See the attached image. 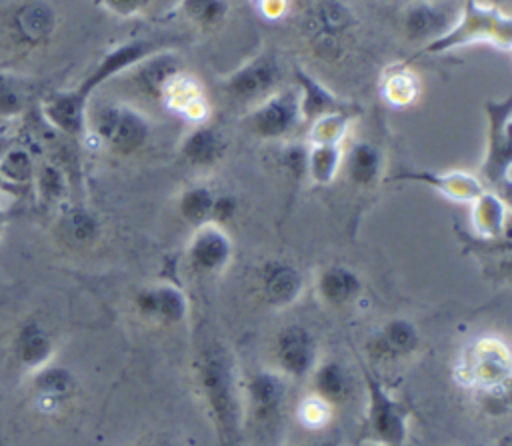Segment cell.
I'll return each mask as SVG.
<instances>
[{"instance_id": "1", "label": "cell", "mask_w": 512, "mask_h": 446, "mask_svg": "<svg viewBox=\"0 0 512 446\" xmlns=\"http://www.w3.org/2000/svg\"><path fill=\"white\" fill-rule=\"evenodd\" d=\"M56 32V12L42 0H20L0 16V46L10 56H30Z\"/></svg>"}, {"instance_id": "2", "label": "cell", "mask_w": 512, "mask_h": 446, "mask_svg": "<svg viewBox=\"0 0 512 446\" xmlns=\"http://www.w3.org/2000/svg\"><path fill=\"white\" fill-rule=\"evenodd\" d=\"M200 378L206 398L212 404V410L218 414L224 426H230L236 418V388L230 366L226 356L222 358L220 352L206 350L200 364Z\"/></svg>"}, {"instance_id": "3", "label": "cell", "mask_w": 512, "mask_h": 446, "mask_svg": "<svg viewBox=\"0 0 512 446\" xmlns=\"http://www.w3.org/2000/svg\"><path fill=\"white\" fill-rule=\"evenodd\" d=\"M96 132L116 150L130 152L146 138V122L130 108L106 106L96 116Z\"/></svg>"}, {"instance_id": "4", "label": "cell", "mask_w": 512, "mask_h": 446, "mask_svg": "<svg viewBox=\"0 0 512 446\" xmlns=\"http://www.w3.org/2000/svg\"><path fill=\"white\" fill-rule=\"evenodd\" d=\"M276 356L280 366L292 376H304L316 368V342L310 332L300 326H290L278 334Z\"/></svg>"}, {"instance_id": "5", "label": "cell", "mask_w": 512, "mask_h": 446, "mask_svg": "<svg viewBox=\"0 0 512 446\" xmlns=\"http://www.w3.org/2000/svg\"><path fill=\"white\" fill-rule=\"evenodd\" d=\"M508 350L498 340H482L474 346L470 358V378L488 390L504 386L508 380Z\"/></svg>"}, {"instance_id": "6", "label": "cell", "mask_w": 512, "mask_h": 446, "mask_svg": "<svg viewBox=\"0 0 512 446\" xmlns=\"http://www.w3.org/2000/svg\"><path fill=\"white\" fill-rule=\"evenodd\" d=\"M190 258L202 272H216L224 268L230 258L228 238L216 226H204L192 240Z\"/></svg>"}, {"instance_id": "7", "label": "cell", "mask_w": 512, "mask_h": 446, "mask_svg": "<svg viewBox=\"0 0 512 446\" xmlns=\"http://www.w3.org/2000/svg\"><path fill=\"white\" fill-rule=\"evenodd\" d=\"M296 118V98L288 94L274 96L266 100L254 114L252 124L264 136H280L294 124Z\"/></svg>"}, {"instance_id": "8", "label": "cell", "mask_w": 512, "mask_h": 446, "mask_svg": "<svg viewBox=\"0 0 512 446\" xmlns=\"http://www.w3.org/2000/svg\"><path fill=\"white\" fill-rule=\"evenodd\" d=\"M284 384L276 374L260 372L248 384V400L258 418H274L284 400Z\"/></svg>"}, {"instance_id": "9", "label": "cell", "mask_w": 512, "mask_h": 446, "mask_svg": "<svg viewBox=\"0 0 512 446\" xmlns=\"http://www.w3.org/2000/svg\"><path fill=\"white\" fill-rule=\"evenodd\" d=\"M276 66L270 60H256L246 64L230 78V90L238 98H254L264 94L276 82Z\"/></svg>"}, {"instance_id": "10", "label": "cell", "mask_w": 512, "mask_h": 446, "mask_svg": "<svg viewBox=\"0 0 512 446\" xmlns=\"http://www.w3.org/2000/svg\"><path fill=\"white\" fill-rule=\"evenodd\" d=\"M138 306L146 316L162 320H180L186 312L184 296L172 286L146 290L138 296Z\"/></svg>"}, {"instance_id": "11", "label": "cell", "mask_w": 512, "mask_h": 446, "mask_svg": "<svg viewBox=\"0 0 512 446\" xmlns=\"http://www.w3.org/2000/svg\"><path fill=\"white\" fill-rule=\"evenodd\" d=\"M448 24V12L436 4L412 6L406 14V30L412 38H428Z\"/></svg>"}, {"instance_id": "12", "label": "cell", "mask_w": 512, "mask_h": 446, "mask_svg": "<svg viewBox=\"0 0 512 446\" xmlns=\"http://www.w3.org/2000/svg\"><path fill=\"white\" fill-rule=\"evenodd\" d=\"M300 290V276L294 268L276 264L264 276V292L266 298L274 304L290 302Z\"/></svg>"}, {"instance_id": "13", "label": "cell", "mask_w": 512, "mask_h": 446, "mask_svg": "<svg viewBox=\"0 0 512 446\" xmlns=\"http://www.w3.org/2000/svg\"><path fill=\"white\" fill-rule=\"evenodd\" d=\"M320 292L332 304H342L358 292V278L346 268H330L320 278Z\"/></svg>"}, {"instance_id": "14", "label": "cell", "mask_w": 512, "mask_h": 446, "mask_svg": "<svg viewBox=\"0 0 512 446\" xmlns=\"http://www.w3.org/2000/svg\"><path fill=\"white\" fill-rule=\"evenodd\" d=\"M316 390L318 396L326 402L342 398L348 392V378L342 366L336 362H328L316 368Z\"/></svg>"}, {"instance_id": "15", "label": "cell", "mask_w": 512, "mask_h": 446, "mask_svg": "<svg viewBox=\"0 0 512 446\" xmlns=\"http://www.w3.org/2000/svg\"><path fill=\"white\" fill-rule=\"evenodd\" d=\"M374 426L386 440H400L402 438V416L396 406L388 398H378L374 402Z\"/></svg>"}, {"instance_id": "16", "label": "cell", "mask_w": 512, "mask_h": 446, "mask_svg": "<svg viewBox=\"0 0 512 446\" xmlns=\"http://www.w3.org/2000/svg\"><path fill=\"white\" fill-rule=\"evenodd\" d=\"M220 142L210 130H196L184 142V154L196 164H208L218 156Z\"/></svg>"}, {"instance_id": "17", "label": "cell", "mask_w": 512, "mask_h": 446, "mask_svg": "<svg viewBox=\"0 0 512 446\" xmlns=\"http://www.w3.org/2000/svg\"><path fill=\"white\" fill-rule=\"evenodd\" d=\"M50 350V340L40 326L30 324L24 328L18 340V352L24 362H40Z\"/></svg>"}, {"instance_id": "18", "label": "cell", "mask_w": 512, "mask_h": 446, "mask_svg": "<svg viewBox=\"0 0 512 446\" xmlns=\"http://www.w3.org/2000/svg\"><path fill=\"white\" fill-rule=\"evenodd\" d=\"M62 236L74 244L90 242L96 236V220L86 212H72L62 220Z\"/></svg>"}, {"instance_id": "19", "label": "cell", "mask_w": 512, "mask_h": 446, "mask_svg": "<svg viewBox=\"0 0 512 446\" xmlns=\"http://www.w3.org/2000/svg\"><path fill=\"white\" fill-rule=\"evenodd\" d=\"M416 332L408 322L396 320L384 328L382 344L394 354H406L416 346Z\"/></svg>"}, {"instance_id": "20", "label": "cell", "mask_w": 512, "mask_h": 446, "mask_svg": "<svg viewBox=\"0 0 512 446\" xmlns=\"http://www.w3.org/2000/svg\"><path fill=\"white\" fill-rule=\"evenodd\" d=\"M378 168V156L374 154L372 148L368 146H358L352 152V160H350V174L360 180V182H368L372 180V176L376 174Z\"/></svg>"}, {"instance_id": "21", "label": "cell", "mask_w": 512, "mask_h": 446, "mask_svg": "<svg viewBox=\"0 0 512 446\" xmlns=\"http://www.w3.org/2000/svg\"><path fill=\"white\" fill-rule=\"evenodd\" d=\"M212 206H214V198L206 188H194L182 200V212L190 220L206 218L208 212H212Z\"/></svg>"}, {"instance_id": "22", "label": "cell", "mask_w": 512, "mask_h": 446, "mask_svg": "<svg viewBox=\"0 0 512 446\" xmlns=\"http://www.w3.org/2000/svg\"><path fill=\"white\" fill-rule=\"evenodd\" d=\"M186 10L196 20L210 24L222 16L224 4L220 0H186Z\"/></svg>"}, {"instance_id": "23", "label": "cell", "mask_w": 512, "mask_h": 446, "mask_svg": "<svg viewBox=\"0 0 512 446\" xmlns=\"http://www.w3.org/2000/svg\"><path fill=\"white\" fill-rule=\"evenodd\" d=\"M338 164V152L328 146H320L312 156V170L318 180H328Z\"/></svg>"}, {"instance_id": "24", "label": "cell", "mask_w": 512, "mask_h": 446, "mask_svg": "<svg viewBox=\"0 0 512 446\" xmlns=\"http://www.w3.org/2000/svg\"><path fill=\"white\" fill-rule=\"evenodd\" d=\"M20 108L16 90L6 78H0V114H16Z\"/></svg>"}, {"instance_id": "25", "label": "cell", "mask_w": 512, "mask_h": 446, "mask_svg": "<svg viewBox=\"0 0 512 446\" xmlns=\"http://www.w3.org/2000/svg\"><path fill=\"white\" fill-rule=\"evenodd\" d=\"M28 158L22 152H14L6 158V170L8 174H14L16 178H22L24 172H28Z\"/></svg>"}, {"instance_id": "26", "label": "cell", "mask_w": 512, "mask_h": 446, "mask_svg": "<svg viewBox=\"0 0 512 446\" xmlns=\"http://www.w3.org/2000/svg\"><path fill=\"white\" fill-rule=\"evenodd\" d=\"M106 6L116 12V14H122V16H128L132 12H136L146 0H104Z\"/></svg>"}]
</instances>
